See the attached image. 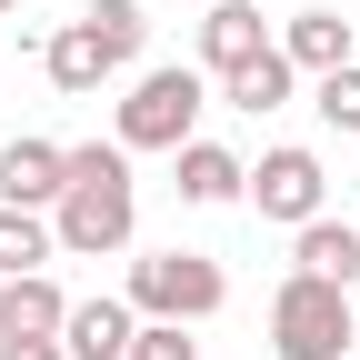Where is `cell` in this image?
Segmentation results:
<instances>
[{"label":"cell","mask_w":360,"mask_h":360,"mask_svg":"<svg viewBox=\"0 0 360 360\" xmlns=\"http://www.w3.org/2000/svg\"><path fill=\"white\" fill-rule=\"evenodd\" d=\"M130 330H141V310H130L120 290H101V300H70L60 350H70V360H130Z\"/></svg>","instance_id":"cell-9"},{"label":"cell","mask_w":360,"mask_h":360,"mask_svg":"<svg viewBox=\"0 0 360 360\" xmlns=\"http://www.w3.org/2000/svg\"><path fill=\"white\" fill-rule=\"evenodd\" d=\"M290 90H300V70H290V51H281V40H270L250 70H231V80H220V101H231V110H250V120H270V110H290Z\"/></svg>","instance_id":"cell-14"},{"label":"cell","mask_w":360,"mask_h":360,"mask_svg":"<svg viewBox=\"0 0 360 360\" xmlns=\"http://www.w3.org/2000/svg\"><path fill=\"white\" fill-rule=\"evenodd\" d=\"M130 231H141L130 150L120 141H70V180H60V200H51V240L70 260H110V250H130Z\"/></svg>","instance_id":"cell-1"},{"label":"cell","mask_w":360,"mask_h":360,"mask_svg":"<svg viewBox=\"0 0 360 360\" xmlns=\"http://www.w3.org/2000/svg\"><path fill=\"white\" fill-rule=\"evenodd\" d=\"M260 51H270V20L250 11V0H210V11H200V70H210V80L250 70Z\"/></svg>","instance_id":"cell-7"},{"label":"cell","mask_w":360,"mask_h":360,"mask_svg":"<svg viewBox=\"0 0 360 360\" xmlns=\"http://www.w3.org/2000/svg\"><path fill=\"white\" fill-rule=\"evenodd\" d=\"M170 160H180V180H170V191L191 200V210H231V200L250 191V160H240V150H220V141H180Z\"/></svg>","instance_id":"cell-8"},{"label":"cell","mask_w":360,"mask_h":360,"mask_svg":"<svg viewBox=\"0 0 360 360\" xmlns=\"http://www.w3.org/2000/svg\"><path fill=\"white\" fill-rule=\"evenodd\" d=\"M70 321V290L51 270H20V281H0V340H60Z\"/></svg>","instance_id":"cell-10"},{"label":"cell","mask_w":360,"mask_h":360,"mask_svg":"<svg viewBox=\"0 0 360 360\" xmlns=\"http://www.w3.org/2000/svg\"><path fill=\"white\" fill-rule=\"evenodd\" d=\"M0 360H70L60 340H0Z\"/></svg>","instance_id":"cell-19"},{"label":"cell","mask_w":360,"mask_h":360,"mask_svg":"<svg viewBox=\"0 0 360 360\" xmlns=\"http://www.w3.org/2000/svg\"><path fill=\"white\" fill-rule=\"evenodd\" d=\"M40 70H51V90H70V101H90L101 80H120V70H110V51H101V40H90L80 20L40 40Z\"/></svg>","instance_id":"cell-12"},{"label":"cell","mask_w":360,"mask_h":360,"mask_svg":"<svg viewBox=\"0 0 360 360\" xmlns=\"http://www.w3.org/2000/svg\"><path fill=\"white\" fill-rule=\"evenodd\" d=\"M0 11H20V0H0Z\"/></svg>","instance_id":"cell-20"},{"label":"cell","mask_w":360,"mask_h":360,"mask_svg":"<svg viewBox=\"0 0 360 360\" xmlns=\"http://www.w3.org/2000/svg\"><path fill=\"white\" fill-rule=\"evenodd\" d=\"M281 51H290L300 80H321V70L350 60V20H340V11H290V20H281Z\"/></svg>","instance_id":"cell-13"},{"label":"cell","mask_w":360,"mask_h":360,"mask_svg":"<svg viewBox=\"0 0 360 360\" xmlns=\"http://www.w3.org/2000/svg\"><path fill=\"white\" fill-rule=\"evenodd\" d=\"M130 310H141V321H180V330H191V321H210V310L220 300H231V270H220L210 250H141V260H130V290H120Z\"/></svg>","instance_id":"cell-3"},{"label":"cell","mask_w":360,"mask_h":360,"mask_svg":"<svg viewBox=\"0 0 360 360\" xmlns=\"http://www.w3.org/2000/svg\"><path fill=\"white\" fill-rule=\"evenodd\" d=\"M80 30H90V40L110 51V70H130V60H141V40H150L141 0H90V11H80Z\"/></svg>","instance_id":"cell-16"},{"label":"cell","mask_w":360,"mask_h":360,"mask_svg":"<svg viewBox=\"0 0 360 360\" xmlns=\"http://www.w3.org/2000/svg\"><path fill=\"white\" fill-rule=\"evenodd\" d=\"M310 110H321L340 141H360V60H340V70H321V80H310Z\"/></svg>","instance_id":"cell-17"},{"label":"cell","mask_w":360,"mask_h":360,"mask_svg":"<svg viewBox=\"0 0 360 360\" xmlns=\"http://www.w3.org/2000/svg\"><path fill=\"white\" fill-rule=\"evenodd\" d=\"M200 110H210V70H191V60L130 70V90L110 101V141L120 150H180V141H200Z\"/></svg>","instance_id":"cell-2"},{"label":"cell","mask_w":360,"mask_h":360,"mask_svg":"<svg viewBox=\"0 0 360 360\" xmlns=\"http://www.w3.org/2000/svg\"><path fill=\"white\" fill-rule=\"evenodd\" d=\"M260 220H281V231H300V220H321L330 210V170H321V150H300V141H281V150H260V170H250V191H240Z\"/></svg>","instance_id":"cell-5"},{"label":"cell","mask_w":360,"mask_h":360,"mask_svg":"<svg viewBox=\"0 0 360 360\" xmlns=\"http://www.w3.org/2000/svg\"><path fill=\"white\" fill-rule=\"evenodd\" d=\"M290 270H310V281H360V231H350V220H300V231H290Z\"/></svg>","instance_id":"cell-11"},{"label":"cell","mask_w":360,"mask_h":360,"mask_svg":"<svg viewBox=\"0 0 360 360\" xmlns=\"http://www.w3.org/2000/svg\"><path fill=\"white\" fill-rule=\"evenodd\" d=\"M360 321H350V290L340 281H310V270H290L281 290H270V350L281 360H350Z\"/></svg>","instance_id":"cell-4"},{"label":"cell","mask_w":360,"mask_h":360,"mask_svg":"<svg viewBox=\"0 0 360 360\" xmlns=\"http://www.w3.org/2000/svg\"><path fill=\"white\" fill-rule=\"evenodd\" d=\"M60 180H70V150L60 141H30V130L0 141V200H11V210H51Z\"/></svg>","instance_id":"cell-6"},{"label":"cell","mask_w":360,"mask_h":360,"mask_svg":"<svg viewBox=\"0 0 360 360\" xmlns=\"http://www.w3.org/2000/svg\"><path fill=\"white\" fill-rule=\"evenodd\" d=\"M60 240H51V210H11L0 200V281H20V270H51Z\"/></svg>","instance_id":"cell-15"},{"label":"cell","mask_w":360,"mask_h":360,"mask_svg":"<svg viewBox=\"0 0 360 360\" xmlns=\"http://www.w3.org/2000/svg\"><path fill=\"white\" fill-rule=\"evenodd\" d=\"M130 360H200V340L180 321H141V330H130Z\"/></svg>","instance_id":"cell-18"}]
</instances>
